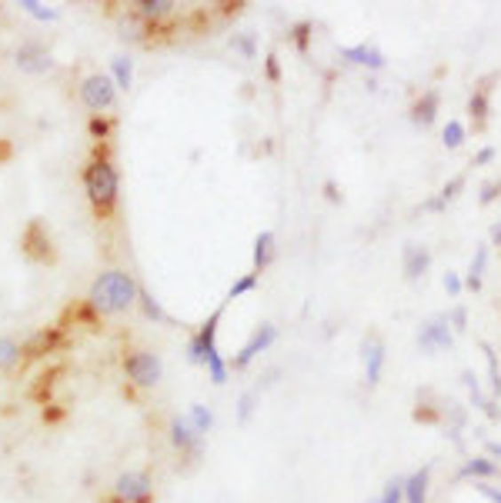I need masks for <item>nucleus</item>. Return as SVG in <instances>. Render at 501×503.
I'll use <instances>...</instances> for the list:
<instances>
[{
	"instance_id": "1",
	"label": "nucleus",
	"mask_w": 501,
	"mask_h": 503,
	"mask_svg": "<svg viewBox=\"0 0 501 503\" xmlns=\"http://www.w3.org/2000/svg\"><path fill=\"white\" fill-rule=\"evenodd\" d=\"M140 297V284L134 273L127 271H104L94 277V284L87 290V307L98 317H114V313L131 310Z\"/></svg>"
},
{
	"instance_id": "2",
	"label": "nucleus",
	"mask_w": 501,
	"mask_h": 503,
	"mask_svg": "<svg viewBox=\"0 0 501 503\" xmlns=\"http://www.w3.org/2000/svg\"><path fill=\"white\" fill-rule=\"evenodd\" d=\"M84 193L87 200L98 207L100 214H107L117 204V193H121V174L107 157H94V161L84 167Z\"/></svg>"
},
{
	"instance_id": "3",
	"label": "nucleus",
	"mask_w": 501,
	"mask_h": 503,
	"mask_svg": "<svg viewBox=\"0 0 501 503\" xmlns=\"http://www.w3.org/2000/svg\"><path fill=\"white\" fill-rule=\"evenodd\" d=\"M124 373L134 387L151 390V387H157L161 377H164V360L154 354V350H131V354L124 357Z\"/></svg>"
},
{
	"instance_id": "4",
	"label": "nucleus",
	"mask_w": 501,
	"mask_h": 503,
	"mask_svg": "<svg viewBox=\"0 0 501 503\" xmlns=\"http://www.w3.org/2000/svg\"><path fill=\"white\" fill-rule=\"evenodd\" d=\"M81 104L94 117H100L104 110H111L117 104V83L111 74H87L81 81Z\"/></svg>"
},
{
	"instance_id": "5",
	"label": "nucleus",
	"mask_w": 501,
	"mask_h": 503,
	"mask_svg": "<svg viewBox=\"0 0 501 503\" xmlns=\"http://www.w3.org/2000/svg\"><path fill=\"white\" fill-rule=\"evenodd\" d=\"M167 434H171V447L178 450V453H181V460L187 463V470L197 467L201 453H204V436L191 427V420H187V417H174L171 427H167Z\"/></svg>"
},
{
	"instance_id": "6",
	"label": "nucleus",
	"mask_w": 501,
	"mask_h": 503,
	"mask_svg": "<svg viewBox=\"0 0 501 503\" xmlns=\"http://www.w3.org/2000/svg\"><path fill=\"white\" fill-rule=\"evenodd\" d=\"M114 500L117 503H151L154 480L147 470H124L114 480Z\"/></svg>"
},
{
	"instance_id": "7",
	"label": "nucleus",
	"mask_w": 501,
	"mask_h": 503,
	"mask_svg": "<svg viewBox=\"0 0 501 503\" xmlns=\"http://www.w3.org/2000/svg\"><path fill=\"white\" fill-rule=\"evenodd\" d=\"M451 343H455V330H451L448 313H438V317H432V320H425V324L418 326V347H421L425 354L448 350Z\"/></svg>"
},
{
	"instance_id": "8",
	"label": "nucleus",
	"mask_w": 501,
	"mask_h": 503,
	"mask_svg": "<svg viewBox=\"0 0 501 503\" xmlns=\"http://www.w3.org/2000/svg\"><path fill=\"white\" fill-rule=\"evenodd\" d=\"M274 341H278V326L271 324V320H265V324H258V330L250 334V341L244 343V347L237 350L235 360H231V370H248L250 364H254L258 357L265 354V350H267V347H271V343H274Z\"/></svg>"
},
{
	"instance_id": "9",
	"label": "nucleus",
	"mask_w": 501,
	"mask_h": 503,
	"mask_svg": "<svg viewBox=\"0 0 501 503\" xmlns=\"http://www.w3.org/2000/svg\"><path fill=\"white\" fill-rule=\"evenodd\" d=\"M14 64H17V70L41 77V74H47V70H54V57H51V51H47L41 41H24L14 51Z\"/></svg>"
},
{
	"instance_id": "10",
	"label": "nucleus",
	"mask_w": 501,
	"mask_h": 503,
	"mask_svg": "<svg viewBox=\"0 0 501 503\" xmlns=\"http://www.w3.org/2000/svg\"><path fill=\"white\" fill-rule=\"evenodd\" d=\"M362 360H364V381H368V387H378L381 373H385V343H381L378 334H368L362 341Z\"/></svg>"
},
{
	"instance_id": "11",
	"label": "nucleus",
	"mask_w": 501,
	"mask_h": 503,
	"mask_svg": "<svg viewBox=\"0 0 501 503\" xmlns=\"http://www.w3.org/2000/svg\"><path fill=\"white\" fill-rule=\"evenodd\" d=\"M402 271H404V280H411L418 284L425 273L432 271V250L425 244H404L402 250Z\"/></svg>"
},
{
	"instance_id": "12",
	"label": "nucleus",
	"mask_w": 501,
	"mask_h": 503,
	"mask_svg": "<svg viewBox=\"0 0 501 503\" xmlns=\"http://www.w3.org/2000/svg\"><path fill=\"white\" fill-rule=\"evenodd\" d=\"M338 57L345 64H354V67H368V70H385L388 57L378 51L375 43H354V47H338Z\"/></svg>"
},
{
	"instance_id": "13",
	"label": "nucleus",
	"mask_w": 501,
	"mask_h": 503,
	"mask_svg": "<svg viewBox=\"0 0 501 503\" xmlns=\"http://www.w3.org/2000/svg\"><path fill=\"white\" fill-rule=\"evenodd\" d=\"M491 77L488 81H481L478 87L472 90V97H468V117H472V123H474V130L481 134L488 127V117H491Z\"/></svg>"
},
{
	"instance_id": "14",
	"label": "nucleus",
	"mask_w": 501,
	"mask_h": 503,
	"mask_svg": "<svg viewBox=\"0 0 501 503\" xmlns=\"http://www.w3.org/2000/svg\"><path fill=\"white\" fill-rule=\"evenodd\" d=\"M20 244H24V250H28V257L34 260H51V233H47V227H44L41 220H30L28 231H24V237H20Z\"/></svg>"
},
{
	"instance_id": "15",
	"label": "nucleus",
	"mask_w": 501,
	"mask_h": 503,
	"mask_svg": "<svg viewBox=\"0 0 501 503\" xmlns=\"http://www.w3.org/2000/svg\"><path fill=\"white\" fill-rule=\"evenodd\" d=\"M495 476H501V467L488 453H478V457H468V460L458 467V474H455V480H495Z\"/></svg>"
},
{
	"instance_id": "16",
	"label": "nucleus",
	"mask_w": 501,
	"mask_h": 503,
	"mask_svg": "<svg viewBox=\"0 0 501 503\" xmlns=\"http://www.w3.org/2000/svg\"><path fill=\"white\" fill-rule=\"evenodd\" d=\"M461 383L468 387V394H472L474 410H481L488 420L498 423V420H501V410L495 407V397H485V394H481V387H478V377H474V370H461Z\"/></svg>"
},
{
	"instance_id": "17",
	"label": "nucleus",
	"mask_w": 501,
	"mask_h": 503,
	"mask_svg": "<svg viewBox=\"0 0 501 503\" xmlns=\"http://www.w3.org/2000/svg\"><path fill=\"white\" fill-rule=\"evenodd\" d=\"M438 110H441V94H438V90H425V94L411 104V123L432 127V123L438 121Z\"/></svg>"
},
{
	"instance_id": "18",
	"label": "nucleus",
	"mask_w": 501,
	"mask_h": 503,
	"mask_svg": "<svg viewBox=\"0 0 501 503\" xmlns=\"http://www.w3.org/2000/svg\"><path fill=\"white\" fill-rule=\"evenodd\" d=\"M428 487H432V463L404 476V503H428Z\"/></svg>"
},
{
	"instance_id": "19",
	"label": "nucleus",
	"mask_w": 501,
	"mask_h": 503,
	"mask_svg": "<svg viewBox=\"0 0 501 503\" xmlns=\"http://www.w3.org/2000/svg\"><path fill=\"white\" fill-rule=\"evenodd\" d=\"M411 417L418 423H445V404H434V394L425 387V390H418V404L411 410Z\"/></svg>"
},
{
	"instance_id": "20",
	"label": "nucleus",
	"mask_w": 501,
	"mask_h": 503,
	"mask_svg": "<svg viewBox=\"0 0 501 503\" xmlns=\"http://www.w3.org/2000/svg\"><path fill=\"white\" fill-rule=\"evenodd\" d=\"M274 257H278V240L271 231H261L254 237V271L265 273L274 263Z\"/></svg>"
},
{
	"instance_id": "21",
	"label": "nucleus",
	"mask_w": 501,
	"mask_h": 503,
	"mask_svg": "<svg viewBox=\"0 0 501 503\" xmlns=\"http://www.w3.org/2000/svg\"><path fill=\"white\" fill-rule=\"evenodd\" d=\"M485 267H488V247L478 244L474 247L472 263H468V273H465V290H472V294L481 290V284H485Z\"/></svg>"
},
{
	"instance_id": "22",
	"label": "nucleus",
	"mask_w": 501,
	"mask_h": 503,
	"mask_svg": "<svg viewBox=\"0 0 501 503\" xmlns=\"http://www.w3.org/2000/svg\"><path fill=\"white\" fill-rule=\"evenodd\" d=\"M134 7H138L134 14H138L140 20H147V24H157V20H164V17L174 14V7H178V4H174V0H138Z\"/></svg>"
},
{
	"instance_id": "23",
	"label": "nucleus",
	"mask_w": 501,
	"mask_h": 503,
	"mask_svg": "<svg viewBox=\"0 0 501 503\" xmlns=\"http://www.w3.org/2000/svg\"><path fill=\"white\" fill-rule=\"evenodd\" d=\"M57 343H60V330H37L28 343H24V357H44L51 354Z\"/></svg>"
},
{
	"instance_id": "24",
	"label": "nucleus",
	"mask_w": 501,
	"mask_h": 503,
	"mask_svg": "<svg viewBox=\"0 0 501 503\" xmlns=\"http://www.w3.org/2000/svg\"><path fill=\"white\" fill-rule=\"evenodd\" d=\"M111 77L117 83V90H131V83H134V60L127 54H117L111 60Z\"/></svg>"
},
{
	"instance_id": "25",
	"label": "nucleus",
	"mask_w": 501,
	"mask_h": 503,
	"mask_svg": "<svg viewBox=\"0 0 501 503\" xmlns=\"http://www.w3.org/2000/svg\"><path fill=\"white\" fill-rule=\"evenodd\" d=\"M24 360V343H17L14 337H0V373L14 370Z\"/></svg>"
},
{
	"instance_id": "26",
	"label": "nucleus",
	"mask_w": 501,
	"mask_h": 503,
	"mask_svg": "<svg viewBox=\"0 0 501 503\" xmlns=\"http://www.w3.org/2000/svg\"><path fill=\"white\" fill-rule=\"evenodd\" d=\"M138 303H140V310H144V317H147V320H154V324H167V320H171V317H167V310L161 307V300H154V294H151V290H144V287H140Z\"/></svg>"
},
{
	"instance_id": "27",
	"label": "nucleus",
	"mask_w": 501,
	"mask_h": 503,
	"mask_svg": "<svg viewBox=\"0 0 501 503\" xmlns=\"http://www.w3.org/2000/svg\"><path fill=\"white\" fill-rule=\"evenodd\" d=\"M481 354H485V364H488V381H491V397L498 400L501 397V367H498V354H495V347L491 343L481 341Z\"/></svg>"
},
{
	"instance_id": "28",
	"label": "nucleus",
	"mask_w": 501,
	"mask_h": 503,
	"mask_svg": "<svg viewBox=\"0 0 501 503\" xmlns=\"http://www.w3.org/2000/svg\"><path fill=\"white\" fill-rule=\"evenodd\" d=\"M288 37H291V43H294V51H298V54H307L311 37H314V24H311V20H298V24L288 30Z\"/></svg>"
},
{
	"instance_id": "29",
	"label": "nucleus",
	"mask_w": 501,
	"mask_h": 503,
	"mask_svg": "<svg viewBox=\"0 0 501 503\" xmlns=\"http://www.w3.org/2000/svg\"><path fill=\"white\" fill-rule=\"evenodd\" d=\"M368 503H404V476H391L388 483L381 487V493L371 497Z\"/></svg>"
},
{
	"instance_id": "30",
	"label": "nucleus",
	"mask_w": 501,
	"mask_h": 503,
	"mask_svg": "<svg viewBox=\"0 0 501 503\" xmlns=\"http://www.w3.org/2000/svg\"><path fill=\"white\" fill-rule=\"evenodd\" d=\"M187 420H191V427H195L197 434L204 436L214 427V413H211L204 404H191V410H187Z\"/></svg>"
},
{
	"instance_id": "31",
	"label": "nucleus",
	"mask_w": 501,
	"mask_h": 503,
	"mask_svg": "<svg viewBox=\"0 0 501 503\" xmlns=\"http://www.w3.org/2000/svg\"><path fill=\"white\" fill-rule=\"evenodd\" d=\"M465 137H468L465 123H461V121H448L445 130H441V144H445L448 150H458L461 144H465Z\"/></svg>"
},
{
	"instance_id": "32",
	"label": "nucleus",
	"mask_w": 501,
	"mask_h": 503,
	"mask_svg": "<svg viewBox=\"0 0 501 503\" xmlns=\"http://www.w3.org/2000/svg\"><path fill=\"white\" fill-rule=\"evenodd\" d=\"M258 284H261V273H258V271H250V273H244V277H237L235 284H231V290H227V300L244 297V294H250V290H254Z\"/></svg>"
},
{
	"instance_id": "33",
	"label": "nucleus",
	"mask_w": 501,
	"mask_h": 503,
	"mask_svg": "<svg viewBox=\"0 0 501 503\" xmlns=\"http://www.w3.org/2000/svg\"><path fill=\"white\" fill-rule=\"evenodd\" d=\"M254 407H258V390H244L237 400V423H248L254 417Z\"/></svg>"
},
{
	"instance_id": "34",
	"label": "nucleus",
	"mask_w": 501,
	"mask_h": 503,
	"mask_svg": "<svg viewBox=\"0 0 501 503\" xmlns=\"http://www.w3.org/2000/svg\"><path fill=\"white\" fill-rule=\"evenodd\" d=\"M231 47H235L241 57H248V60H254V57H258V43H254V34H235V37H231Z\"/></svg>"
},
{
	"instance_id": "35",
	"label": "nucleus",
	"mask_w": 501,
	"mask_h": 503,
	"mask_svg": "<svg viewBox=\"0 0 501 503\" xmlns=\"http://www.w3.org/2000/svg\"><path fill=\"white\" fill-rule=\"evenodd\" d=\"M20 7H24L30 17H37V20H57L54 7H47V4H41V0H20Z\"/></svg>"
},
{
	"instance_id": "36",
	"label": "nucleus",
	"mask_w": 501,
	"mask_h": 503,
	"mask_svg": "<svg viewBox=\"0 0 501 503\" xmlns=\"http://www.w3.org/2000/svg\"><path fill=\"white\" fill-rule=\"evenodd\" d=\"M465 191V174H458V177H451L445 184V187H441V191H438V200H441V204H451V200H458V193Z\"/></svg>"
},
{
	"instance_id": "37",
	"label": "nucleus",
	"mask_w": 501,
	"mask_h": 503,
	"mask_svg": "<svg viewBox=\"0 0 501 503\" xmlns=\"http://www.w3.org/2000/svg\"><path fill=\"white\" fill-rule=\"evenodd\" d=\"M501 197V177H495V180H485L481 184V193H478V204L481 207H491L495 200Z\"/></svg>"
},
{
	"instance_id": "38",
	"label": "nucleus",
	"mask_w": 501,
	"mask_h": 503,
	"mask_svg": "<svg viewBox=\"0 0 501 503\" xmlns=\"http://www.w3.org/2000/svg\"><path fill=\"white\" fill-rule=\"evenodd\" d=\"M138 20H140V17L134 14L131 20H124V24H121V37H124V41H144V34H140L144 28H140Z\"/></svg>"
},
{
	"instance_id": "39",
	"label": "nucleus",
	"mask_w": 501,
	"mask_h": 503,
	"mask_svg": "<svg viewBox=\"0 0 501 503\" xmlns=\"http://www.w3.org/2000/svg\"><path fill=\"white\" fill-rule=\"evenodd\" d=\"M448 320H451V330H455V334H465V330H468V310H465V307H455V310L448 313Z\"/></svg>"
},
{
	"instance_id": "40",
	"label": "nucleus",
	"mask_w": 501,
	"mask_h": 503,
	"mask_svg": "<svg viewBox=\"0 0 501 503\" xmlns=\"http://www.w3.org/2000/svg\"><path fill=\"white\" fill-rule=\"evenodd\" d=\"M445 290H448V297H461V290H465V280H461L455 271H448L445 273Z\"/></svg>"
},
{
	"instance_id": "41",
	"label": "nucleus",
	"mask_w": 501,
	"mask_h": 503,
	"mask_svg": "<svg viewBox=\"0 0 501 503\" xmlns=\"http://www.w3.org/2000/svg\"><path fill=\"white\" fill-rule=\"evenodd\" d=\"M474 490H478V493H481L485 500H491V503H501V487H491L488 480H478V483H474Z\"/></svg>"
},
{
	"instance_id": "42",
	"label": "nucleus",
	"mask_w": 501,
	"mask_h": 503,
	"mask_svg": "<svg viewBox=\"0 0 501 503\" xmlns=\"http://www.w3.org/2000/svg\"><path fill=\"white\" fill-rule=\"evenodd\" d=\"M107 134H111V123L104 121V117H94V121H91V137H94V140H104Z\"/></svg>"
},
{
	"instance_id": "43",
	"label": "nucleus",
	"mask_w": 501,
	"mask_h": 503,
	"mask_svg": "<svg viewBox=\"0 0 501 503\" xmlns=\"http://www.w3.org/2000/svg\"><path fill=\"white\" fill-rule=\"evenodd\" d=\"M265 70H267V81H271V83L281 81V64H278V57H274V54L265 57Z\"/></svg>"
},
{
	"instance_id": "44",
	"label": "nucleus",
	"mask_w": 501,
	"mask_h": 503,
	"mask_svg": "<svg viewBox=\"0 0 501 503\" xmlns=\"http://www.w3.org/2000/svg\"><path fill=\"white\" fill-rule=\"evenodd\" d=\"M495 161V147H481L478 153H474V161L472 167H488V163Z\"/></svg>"
},
{
	"instance_id": "45",
	"label": "nucleus",
	"mask_w": 501,
	"mask_h": 503,
	"mask_svg": "<svg viewBox=\"0 0 501 503\" xmlns=\"http://www.w3.org/2000/svg\"><path fill=\"white\" fill-rule=\"evenodd\" d=\"M485 453L491 457V460L498 463L501 460V440H485Z\"/></svg>"
},
{
	"instance_id": "46",
	"label": "nucleus",
	"mask_w": 501,
	"mask_h": 503,
	"mask_svg": "<svg viewBox=\"0 0 501 503\" xmlns=\"http://www.w3.org/2000/svg\"><path fill=\"white\" fill-rule=\"evenodd\" d=\"M324 193H328V200H331V204H341V193H338V184H334V180L324 184Z\"/></svg>"
},
{
	"instance_id": "47",
	"label": "nucleus",
	"mask_w": 501,
	"mask_h": 503,
	"mask_svg": "<svg viewBox=\"0 0 501 503\" xmlns=\"http://www.w3.org/2000/svg\"><path fill=\"white\" fill-rule=\"evenodd\" d=\"M491 244L501 247V224H495V227H491Z\"/></svg>"
}]
</instances>
